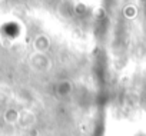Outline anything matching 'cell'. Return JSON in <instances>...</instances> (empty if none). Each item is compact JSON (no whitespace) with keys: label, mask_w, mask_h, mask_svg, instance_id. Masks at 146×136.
Instances as JSON below:
<instances>
[{"label":"cell","mask_w":146,"mask_h":136,"mask_svg":"<svg viewBox=\"0 0 146 136\" xmlns=\"http://www.w3.org/2000/svg\"><path fill=\"white\" fill-rule=\"evenodd\" d=\"M3 117H5V122H7V123L13 125V123L19 122L20 115H19V112H17V110H15V109H7V110L5 112Z\"/></svg>","instance_id":"6da1fadb"}]
</instances>
